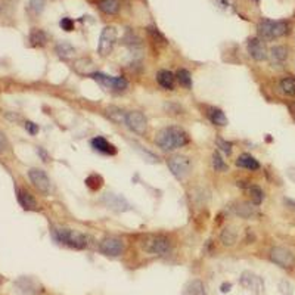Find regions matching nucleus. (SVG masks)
Here are the masks:
<instances>
[{"label": "nucleus", "instance_id": "e433bc0d", "mask_svg": "<svg viewBox=\"0 0 295 295\" xmlns=\"http://www.w3.org/2000/svg\"><path fill=\"white\" fill-rule=\"evenodd\" d=\"M230 288H232V285H230V284H224V285H221V293H229V291H230Z\"/></svg>", "mask_w": 295, "mask_h": 295}, {"label": "nucleus", "instance_id": "a211bd4d", "mask_svg": "<svg viewBox=\"0 0 295 295\" xmlns=\"http://www.w3.org/2000/svg\"><path fill=\"white\" fill-rule=\"evenodd\" d=\"M99 9L106 15H115L120 10V0H99Z\"/></svg>", "mask_w": 295, "mask_h": 295}, {"label": "nucleus", "instance_id": "9b49d317", "mask_svg": "<svg viewBox=\"0 0 295 295\" xmlns=\"http://www.w3.org/2000/svg\"><path fill=\"white\" fill-rule=\"evenodd\" d=\"M126 124L128 126L130 130H133L137 134H143L146 131V127H148V121H146L145 115L142 112H139V111L127 112V115H126Z\"/></svg>", "mask_w": 295, "mask_h": 295}, {"label": "nucleus", "instance_id": "ddd939ff", "mask_svg": "<svg viewBox=\"0 0 295 295\" xmlns=\"http://www.w3.org/2000/svg\"><path fill=\"white\" fill-rule=\"evenodd\" d=\"M92 146H93V149H96L98 152H102L105 155H115L117 154V148L100 136L92 139Z\"/></svg>", "mask_w": 295, "mask_h": 295}, {"label": "nucleus", "instance_id": "7ed1b4c3", "mask_svg": "<svg viewBox=\"0 0 295 295\" xmlns=\"http://www.w3.org/2000/svg\"><path fill=\"white\" fill-rule=\"evenodd\" d=\"M258 34L264 40H275L287 34L288 24L285 21H272V19H261L258 22Z\"/></svg>", "mask_w": 295, "mask_h": 295}, {"label": "nucleus", "instance_id": "473e14b6", "mask_svg": "<svg viewBox=\"0 0 295 295\" xmlns=\"http://www.w3.org/2000/svg\"><path fill=\"white\" fill-rule=\"evenodd\" d=\"M25 130L30 133V134H37L39 133V126L36 124V123H33V121H27L25 123Z\"/></svg>", "mask_w": 295, "mask_h": 295}, {"label": "nucleus", "instance_id": "20e7f679", "mask_svg": "<svg viewBox=\"0 0 295 295\" xmlns=\"http://www.w3.org/2000/svg\"><path fill=\"white\" fill-rule=\"evenodd\" d=\"M142 248L149 253V254H155V255H166L169 254L171 244L169 241V238L163 236V235H151L146 236L142 242Z\"/></svg>", "mask_w": 295, "mask_h": 295}, {"label": "nucleus", "instance_id": "7c9ffc66", "mask_svg": "<svg viewBox=\"0 0 295 295\" xmlns=\"http://www.w3.org/2000/svg\"><path fill=\"white\" fill-rule=\"evenodd\" d=\"M44 4H46V0H30V10L34 13V15H39L43 12L44 9Z\"/></svg>", "mask_w": 295, "mask_h": 295}, {"label": "nucleus", "instance_id": "cd10ccee", "mask_svg": "<svg viewBox=\"0 0 295 295\" xmlns=\"http://www.w3.org/2000/svg\"><path fill=\"white\" fill-rule=\"evenodd\" d=\"M86 185L92 189V191H99L103 185V180L102 177L98 174H90L87 179H86Z\"/></svg>", "mask_w": 295, "mask_h": 295}, {"label": "nucleus", "instance_id": "393cba45", "mask_svg": "<svg viewBox=\"0 0 295 295\" xmlns=\"http://www.w3.org/2000/svg\"><path fill=\"white\" fill-rule=\"evenodd\" d=\"M236 214L239 217H242V218H250V217H253L255 214V211H254V207H251L250 204L244 202V204L236 207Z\"/></svg>", "mask_w": 295, "mask_h": 295}, {"label": "nucleus", "instance_id": "aec40b11", "mask_svg": "<svg viewBox=\"0 0 295 295\" xmlns=\"http://www.w3.org/2000/svg\"><path fill=\"white\" fill-rule=\"evenodd\" d=\"M208 118H210L211 123L215 124V126H220V127L227 126V118H226V115H224V112H223L221 109L211 108V109L208 111Z\"/></svg>", "mask_w": 295, "mask_h": 295}, {"label": "nucleus", "instance_id": "1a4fd4ad", "mask_svg": "<svg viewBox=\"0 0 295 295\" xmlns=\"http://www.w3.org/2000/svg\"><path fill=\"white\" fill-rule=\"evenodd\" d=\"M28 177H30L31 183L34 185V188L37 191H40L42 194H49L50 192V188H52L50 179L47 177V174L43 170H40V169H31L28 171Z\"/></svg>", "mask_w": 295, "mask_h": 295}, {"label": "nucleus", "instance_id": "2eb2a0df", "mask_svg": "<svg viewBox=\"0 0 295 295\" xmlns=\"http://www.w3.org/2000/svg\"><path fill=\"white\" fill-rule=\"evenodd\" d=\"M18 202L24 210H28V211H33V210L37 208V202L33 198V195L27 191H22V189L18 191Z\"/></svg>", "mask_w": 295, "mask_h": 295}, {"label": "nucleus", "instance_id": "6e6552de", "mask_svg": "<svg viewBox=\"0 0 295 295\" xmlns=\"http://www.w3.org/2000/svg\"><path fill=\"white\" fill-rule=\"evenodd\" d=\"M270 258L273 263H276L278 266H281L284 269H290L295 264L294 253L284 247H275L270 251Z\"/></svg>", "mask_w": 295, "mask_h": 295}, {"label": "nucleus", "instance_id": "0eeeda50", "mask_svg": "<svg viewBox=\"0 0 295 295\" xmlns=\"http://www.w3.org/2000/svg\"><path fill=\"white\" fill-rule=\"evenodd\" d=\"M99 251L106 257H118L124 253V242L117 236H106L100 241Z\"/></svg>", "mask_w": 295, "mask_h": 295}, {"label": "nucleus", "instance_id": "f704fd0d", "mask_svg": "<svg viewBox=\"0 0 295 295\" xmlns=\"http://www.w3.org/2000/svg\"><path fill=\"white\" fill-rule=\"evenodd\" d=\"M7 146V142H6V137L3 136V133H0V152H3Z\"/></svg>", "mask_w": 295, "mask_h": 295}, {"label": "nucleus", "instance_id": "b1692460", "mask_svg": "<svg viewBox=\"0 0 295 295\" xmlns=\"http://www.w3.org/2000/svg\"><path fill=\"white\" fill-rule=\"evenodd\" d=\"M177 80H179L180 86H183L185 89H191L192 87V77H191V73L188 70H179Z\"/></svg>", "mask_w": 295, "mask_h": 295}, {"label": "nucleus", "instance_id": "412c9836", "mask_svg": "<svg viewBox=\"0 0 295 295\" xmlns=\"http://www.w3.org/2000/svg\"><path fill=\"white\" fill-rule=\"evenodd\" d=\"M56 53H58L59 58H62V59H70V58L74 56L76 49L71 46V43H68V42H61V43L56 46Z\"/></svg>", "mask_w": 295, "mask_h": 295}, {"label": "nucleus", "instance_id": "c756f323", "mask_svg": "<svg viewBox=\"0 0 295 295\" xmlns=\"http://www.w3.org/2000/svg\"><path fill=\"white\" fill-rule=\"evenodd\" d=\"M250 195H251V199H253V202L255 204V205H260L261 202H263V191L258 188V186H251L250 188Z\"/></svg>", "mask_w": 295, "mask_h": 295}, {"label": "nucleus", "instance_id": "c85d7f7f", "mask_svg": "<svg viewBox=\"0 0 295 295\" xmlns=\"http://www.w3.org/2000/svg\"><path fill=\"white\" fill-rule=\"evenodd\" d=\"M108 115H109L112 120H115L117 123H121V121H124V123H126V115H127V114H123V111H121V109L111 106V108H108Z\"/></svg>", "mask_w": 295, "mask_h": 295}, {"label": "nucleus", "instance_id": "4c0bfd02", "mask_svg": "<svg viewBox=\"0 0 295 295\" xmlns=\"http://www.w3.org/2000/svg\"><path fill=\"white\" fill-rule=\"evenodd\" d=\"M39 154H40V155L43 157V161H47V154H46V152H44V151H43L42 148H39Z\"/></svg>", "mask_w": 295, "mask_h": 295}, {"label": "nucleus", "instance_id": "f8f14e48", "mask_svg": "<svg viewBox=\"0 0 295 295\" xmlns=\"http://www.w3.org/2000/svg\"><path fill=\"white\" fill-rule=\"evenodd\" d=\"M248 52L250 55L255 59V61H264L267 59L269 53L266 49V44L263 43V40L260 39H251L248 42Z\"/></svg>", "mask_w": 295, "mask_h": 295}, {"label": "nucleus", "instance_id": "f257e3e1", "mask_svg": "<svg viewBox=\"0 0 295 295\" xmlns=\"http://www.w3.org/2000/svg\"><path fill=\"white\" fill-rule=\"evenodd\" d=\"M155 143L163 151H174L189 143L188 133L180 127H166L157 133Z\"/></svg>", "mask_w": 295, "mask_h": 295}, {"label": "nucleus", "instance_id": "2f4dec72", "mask_svg": "<svg viewBox=\"0 0 295 295\" xmlns=\"http://www.w3.org/2000/svg\"><path fill=\"white\" fill-rule=\"evenodd\" d=\"M59 25L65 31H73L74 30V21L71 18H62L61 22H59Z\"/></svg>", "mask_w": 295, "mask_h": 295}, {"label": "nucleus", "instance_id": "6ab92c4d", "mask_svg": "<svg viewBox=\"0 0 295 295\" xmlns=\"http://www.w3.org/2000/svg\"><path fill=\"white\" fill-rule=\"evenodd\" d=\"M30 42L34 47H42L47 43V34L40 28H33L30 33Z\"/></svg>", "mask_w": 295, "mask_h": 295}, {"label": "nucleus", "instance_id": "c9c22d12", "mask_svg": "<svg viewBox=\"0 0 295 295\" xmlns=\"http://www.w3.org/2000/svg\"><path fill=\"white\" fill-rule=\"evenodd\" d=\"M215 3H217L220 7H223V9H227L229 4H230V0H215Z\"/></svg>", "mask_w": 295, "mask_h": 295}, {"label": "nucleus", "instance_id": "9d476101", "mask_svg": "<svg viewBox=\"0 0 295 295\" xmlns=\"http://www.w3.org/2000/svg\"><path fill=\"white\" fill-rule=\"evenodd\" d=\"M92 79L96 80L98 83H100L103 87L111 89V90H124L128 86L126 79H123V77H109V76H105L102 73H93Z\"/></svg>", "mask_w": 295, "mask_h": 295}, {"label": "nucleus", "instance_id": "f03ea898", "mask_svg": "<svg viewBox=\"0 0 295 295\" xmlns=\"http://www.w3.org/2000/svg\"><path fill=\"white\" fill-rule=\"evenodd\" d=\"M52 235L56 242L64 244L70 248H76V250H84L89 244L86 235L77 230H71V229H53Z\"/></svg>", "mask_w": 295, "mask_h": 295}, {"label": "nucleus", "instance_id": "dca6fc26", "mask_svg": "<svg viewBox=\"0 0 295 295\" xmlns=\"http://www.w3.org/2000/svg\"><path fill=\"white\" fill-rule=\"evenodd\" d=\"M269 56H270V61H272L273 64L281 65V64H284V62L287 61V58H288V49H287L285 46H275V47L270 49Z\"/></svg>", "mask_w": 295, "mask_h": 295}, {"label": "nucleus", "instance_id": "39448f33", "mask_svg": "<svg viewBox=\"0 0 295 295\" xmlns=\"http://www.w3.org/2000/svg\"><path fill=\"white\" fill-rule=\"evenodd\" d=\"M167 166L171 170L173 176L179 180H183L191 171V161L188 157H183V155H174L169 158Z\"/></svg>", "mask_w": 295, "mask_h": 295}, {"label": "nucleus", "instance_id": "a878e982", "mask_svg": "<svg viewBox=\"0 0 295 295\" xmlns=\"http://www.w3.org/2000/svg\"><path fill=\"white\" fill-rule=\"evenodd\" d=\"M281 89L284 93L290 95V96H295V79L293 77H287L281 82Z\"/></svg>", "mask_w": 295, "mask_h": 295}, {"label": "nucleus", "instance_id": "5701e85b", "mask_svg": "<svg viewBox=\"0 0 295 295\" xmlns=\"http://www.w3.org/2000/svg\"><path fill=\"white\" fill-rule=\"evenodd\" d=\"M221 242L224 244V245H233L235 242H236V238H238V233H236V230L233 229V227H226L223 232H221Z\"/></svg>", "mask_w": 295, "mask_h": 295}, {"label": "nucleus", "instance_id": "4468645a", "mask_svg": "<svg viewBox=\"0 0 295 295\" xmlns=\"http://www.w3.org/2000/svg\"><path fill=\"white\" fill-rule=\"evenodd\" d=\"M157 80H158V83H160L161 87H164V89H167V90H173V89H174L176 77H174L173 73H170V71H167V70H163V71L158 73Z\"/></svg>", "mask_w": 295, "mask_h": 295}, {"label": "nucleus", "instance_id": "f3484780", "mask_svg": "<svg viewBox=\"0 0 295 295\" xmlns=\"http://www.w3.org/2000/svg\"><path fill=\"white\" fill-rule=\"evenodd\" d=\"M236 166L247 169V170H258L260 169V163L250 154H242L238 160H236Z\"/></svg>", "mask_w": 295, "mask_h": 295}, {"label": "nucleus", "instance_id": "4be33fe9", "mask_svg": "<svg viewBox=\"0 0 295 295\" xmlns=\"http://www.w3.org/2000/svg\"><path fill=\"white\" fill-rule=\"evenodd\" d=\"M183 295H205V290L201 281H192L188 284V287L185 288Z\"/></svg>", "mask_w": 295, "mask_h": 295}, {"label": "nucleus", "instance_id": "423d86ee", "mask_svg": "<svg viewBox=\"0 0 295 295\" xmlns=\"http://www.w3.org/2000/svg\"><path fill=\"white\" fill-rule=\"evenodd\" d=\"M117 42V28L109 25V27H105L100 33V37H99V44H98V53L100 56H108L112 49H114V44Z\"/></svg>", "mask_w": 295, "mask_h": 295}, {"label": "nucleus", "instance_id": "bb28decb", "mask_svg": "<svg viewBox=\"0 0 295 295\" xmlns=\"http://www.w3.org/2000/svg\"><path fill=\"white\" fill-rule=\"evenodd\" d=\"M212 169L215 171H220V173H223V171L227 170V164L224 163V160L221 158V155L217 151L212 154Z\"/></svg>", "mask_w": 295, "mask_h": 295}, {"label": "nucleus", "instance_id": "72a5a7b5", "mask_svg": "<svg viewBox=\"0 0 295 295\" xmlns=\"http://www.w3.org/2000/svg\"><path fill=\"white\" fill-rule=\"evenodd\" d=\"M217 145L221 148V151H224L227 155H230L232 154V145L230 143H227V142H224L223 139H217Z\"/></svg>", "mask_w": 295, "mask_h": 295}]
</instances>
